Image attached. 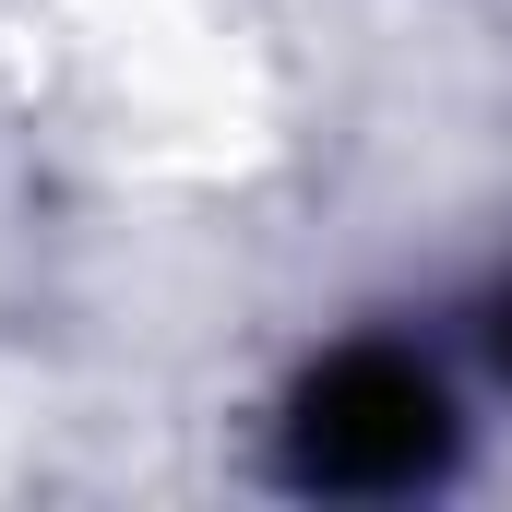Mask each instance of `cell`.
<instances>
[{
  "instance_id": "1",
  "label": "cell",
  "mask_w": 512,
  "mask_h": 512,
  "mask_svg": "<svg viewBox=\"0 0 512 512\" xmlns=\"http://www.w3.org/2000/svg\"><path fill=\"white\" fill-rule=\"evenodd\" d=\"M441 453H453V417H441L429 370H405L382 346L334 358L322 382L298 393V465L322 489H417Z\"/></svg>"
}]
</instances>
